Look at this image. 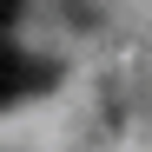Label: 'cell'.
Listing matches in <instances>:
<instances>
[{
    "label": "cell",
    "instance_id": "1",
    "mask_svg": "<svg viewBox=\"0 0 152 152\" xmlns=\"http://www.w3.org/2000/svg\"><path fill=\"white\" fill-rule=\"evenodd\" d=\"M53 80H60L53 60H33L27 46H13V33H0V106L20 93H53Z\"/></svg>",
    "mask_w": 152,
    "mask_h": 152
}]
</instances>
